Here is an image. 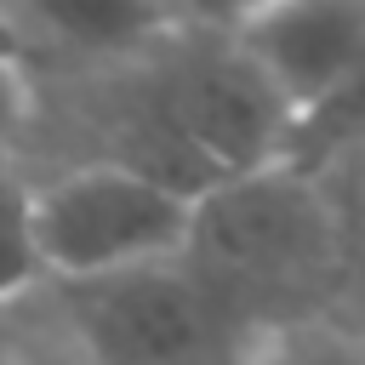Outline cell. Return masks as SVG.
Returning a JSON list of instances; mask_svg holds the SVG:
<instances>
[{"label": "cell", "instance_id": "6da1fadb", "mask_svg": "<svg viewBox=\"0 0 365 365\" xmlns=\"http://www.w3.org/2000/svg\"><path fill=\"white\" fill-rule=\"evenodd\" d=\"M336 160L342 154L302 165L279 154L194 194L182 262L240 342L325 314V291L348 262V200L331 194Z\"/></svg>", "mask_w": 365, "mask_h": 365}, {"label": "cell", "instance_id": "7a4b0ae2", "mask_svg": "<svg viewBox=\"0 0 365 365\" xmlns=\"http://www.w3.org/2000/svg\"><path fill=\"white\" fill-rule=\"evenodd\" d=\"M29 217L46 285H80L182 257L194 228V188L143 160L103 154L34 182Z\"/></svg>", "mask_w": 365, "mask_h": 365}, {"label": "cell", "instance_id": "3957f363", "mask_svg": "<svg viewBox=\"0 0 365 365\" xmlns=\"http://www.w3.org/2000/svg\"><path fill=\"white\" fill-rule=\"evenodd\" d=\"M51 297L97 365H234L245 348L182 257L51 285Z\"/></svg>", "mask_w": 365, "mask_h": 365}, {"label": "cell", "instance_id": "277c9868", "mask_svg": "<svg viewBox=\"0 0 365 365\" xmlns=\"http://www.w3.org/2000/svg\"><path fill=\"white\" fill-rule=\"evenodd\" d=\"M222 34L297 131L348 108L365 57V0H262Z\"/></svg>", "mask_w": 365, "mask_h": 365}, {"label": "cell", "instance_id": "5b68a950", "mask_svg": "<svg viewBox=\"0 0 365 365\" xmlns=\"http://www.w3.org/2000/svg\"><path fill=\"white\" fill-rule=\"evenodd\" d=\"M17 11L40 40L86 63H137L182 29L171 0H17Z\"/></svg>", "mask_w": 365, "mask_h": 365}, {"label": "cell", "instance_id": "8992f818", "mask_svg": "<svg viewBox=\"0 0 365 365\" xmlns=\"http://www.w3.org/2000/svg\"><path fill=\"white\" fill-rule=\"evenodd\" d=\"M0 365H97V359L57 308L51 285H40L0 308Z\"/></svg>", "mask_w": 365, "mask_h": 365}, {"label": "cell", "instance_id": "52a82bcc", "mask_svg": "<svg viewBox=\"0 0 365 365\" xmlns=\"http://www.w3.org/2000/svg\"><path fill=\"white\" fill-rule=\"evenodd\" d=\"M234 365H365V354H359V331L325 308L257 331Z\"/></svg>", "mask_w": 365, "mask_h": 365}, {"label": "cell", "instance_id": "ba28073f", "mask_svg": "<svg viewBox=\"0 0 365 365\" xmlns=\"http://www.w3.org/2000/svg\"><path fill=\"white\" fill-rule=\"evenodd\" d=\"M40 251H34V217H29V182L17 171H0V308L40 291Z\"/></svg>", "mask_w": 365, "mask_h": 365}, {"label": "cell", "instance_id": "9c48e42d", "mask_svg": "<svg viewBox=\"0 0 365 365\" xmlns=\"http://www.w3.org/2000/svg\"><path fill=\"white\" fill-rule=\"evenodd\" d=\"M34 108H40L34 74H29V63L0 40V171H17V154H23L29 131H34Z\"/></svg>", "mask_w": 365, "mask_h": 365}, {"label": "cell", "instance_id": "30bf717a", "mask_svg": "<svg viewBox=\"0 0 365 365\" xmlns=\"http://www.w3.org/2000/svg\"><path fill=\"white\" fill-rule=\"evenodd\" d=\"M262 0H171V11H177V23L182 29H211V34H222V29H234L245 11H257Z\"/></svg>", "mask_w": 365, "mask_h": 365}]
</instances>
